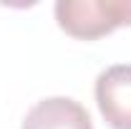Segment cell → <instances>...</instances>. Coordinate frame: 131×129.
Segmentation results:
<instances>
[{"label":"cell","instance_id":"obj_1","mask_svg":"<svg viewBox=\"0 0 131 129\" xmlns=\"http://www.w3.org/2000/svg\"><path fill=\"white\" fill-rule=\"evenodd\" d=\"M56 23L78 41H98L108 33L131 25V0H58Z\"/></svg>","mask_w":131,"mask_h":129},{"label":"cell","instance_id":"obj_2","mask_svg":"<svg viewBox=\"0 0 131 129\" xmlns=\"http://www.w3.org/2000/svg\"><path fill=\"white\" fill-rule=\"evenodd\" d=\"M96 104L111 129H131V63H116L98 73Z\"/></svg>","mask_w":131,"mask_h":129},{"label":"cell","instance_id":"obj_3","mask_svg":"<svg viewBox=\"0 0 131 129\" xmlns=\"http://www.w3.org/2000/svg\"><path fill=\"white\" fill-rule=\"evenodd\" d=\"M20 129H93V122L81 101L71 96H48L28 109Z\"/></svg>","mask_w":131,"mask_h":129}]
</instances>
